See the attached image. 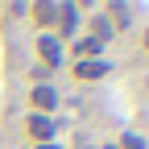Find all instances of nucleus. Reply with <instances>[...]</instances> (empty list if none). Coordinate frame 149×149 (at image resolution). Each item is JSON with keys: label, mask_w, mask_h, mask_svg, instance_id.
<instances>
[{"label": "nucleus", "mask_w": 149, "mask_h": 149, "mask_svg": "<svg viewBox=\"0 0 149 149\" xmlns=\"http://www.w3.org/2000/svg\"><path fill=\"white\" fill-rule=\"evenodd\" d=\"M145 83H149V79H145Z\"/></svg>", "instance_id": "nucleus-14"}, {"label": "nucleus", "mask_w": 149, "mask_h": 149, "mask_svg": "<svg viewBox=\"0 0 149 149\" xmlns=\"http://www.w3.org/2000/svg\"><path fill=\"white\" fill-rule=\"evenodd\" d=\"M74 149H95V145H74Z\"/></svg>", "instance_id": "nucleus-13"}, {"label": "nucleus", "mask_w": 149, "mask_h": 149, "mask_svg": "<svg viewBox=\"0 0 149 149\" xmlns=\"http://www.w3.org/2000/svg\"><path fill=\"white\" fill-rule=\"evenodd\" d=\"M141 46H145V54H149V25L141 29Z\"/></svg>", "instance_id": "nucleus-10"}, {"label": "nucleus", "mask_w": 149, "mask_h": 149, "mask_svg": "<svg viewBox=\"0 0 149 149\" xmlns=\"http://www.w3.org/2000/svg\"><path fill=\"white\" fill-rule=\"evenodd\" d=\"M100 149H116V141H108V145H100Z\"/></svg>", "instance_id": "nucleus-12"}, {"label": "nucleus", "mask_w": 149, "mask_h": 149, "mask_svg": "<svg viewBox=\"0 0 149 149\" xmlns=\"http://www.w3.org/2000/svg\"><path fill=\"white\" fill-rule=\"evenodd\" d=\"M87 37H91V42H100L104 50H108V42H112V37H116V29H112V21L104 17V8H95V13H91V21H87Z\"/></svg>", "instance_id": "nucleus-8"}, {"label": "nucleus", "mask_w": 149, "mask_h": 149, "mask_svg": "<svg viewBox=\"0 0 149 149\" xmlns=\"http://www.w3.org/2000/svg\"><path fill=\"white\" fill-rule=\"evenodd\" d=\"M66 58H74V62H87V58H104V46H100V42H91L87 33H79L74 42H66Z\"/></svg>", "instance_id": "nucleus-7"}, {"label": "nucleus", "mask_w": 149, "mask_h": 149, "mask_svg": "<svg viewBox=\"0 0 149 149\" xmlns=\"http://www.w3.org/2000/svg\"><path fill=\"white\" fill-rule=\"evenodd\" d=\"M33 54H37V66L62 70V62H66V42H58V33H37Z\"/></svg>", "instance_id": "nucleus-2"}, {"label": "nucleus", "mask_w": 149, "mask_h": 149, "mask_svg": "<svg viewBox=\"0 0 149 149\" xmlns=\"http://www.w3.org/2000/svg\"><path fill=\"white\" fill-rule=\"evenodd\" d=\"M25 100H29V112H37V116H58V108H62V91L54 87V83H29Z\"/></svg>", "instance_id": "nucleus-1"}, {"label": "nucleus", "mask_w": 149, "mask_h": 149, "mask_svg": "<svg viewBox=\"0 0 149 149\" xmlns=\"http://www.w3.org/2000/svg\"><path fill=\"white\" fill-rule=\"evenodd\" d=\"M104 17L112 21L116 33H124V29L137 25V4H120V0H112V4H104Z\"/></svg>", "instance_id": "nucleus-6"}, {"label": "nucleus", "mask_w": 149, "mask_h": 149, "mask_svg": "<svg viewBox=\"0 0 149 149\" xmlns=\"http://www.w3.org/2000/svg\"><path fill=\"white\" fill-rule=\"evenodd\" d=\"M33 149H66V145H58V141H50V145H33Z\"/></svg>", "instance_id": "nucleus-11"}, {"label": "nucleus", "mask_w": 149, "mask_h": 149, "mask_svg": "<svg viewBox=\"0 0 149 149\" xmlns=\"http://www.w3.org/2000/svg\"><path fill=\"white\" fill-rule=\"evenodd\" d=\"M58 133H62V120H58V116H37V112L25 116V137H29V145H50V141H58Z\"/></svg>", "instance_id": "nucleus-3"}, {"label": "nucleus", "mask_w": 149, "mask_h": 149, "mask_svg": "<svg viewBox=\"0 0 149 149\" xmlns=\"http://www.w3.org/2000/svg\"><path fill=\"white\" fill-rule=\"evenodd\" d=\"M70 74L79 83H100V79H108L112 74V62L108 58H87V62H70Z\"/></svg>", "instance_id": "nucleus-5"}, {"label": "nucleus", "mask_w": 149, "mask_h": 149, "mask_svg": "<svg viewBox=\"0 0 149 149\" xmlns=\"http://www.w3.org/2000/svg\"><path fill=\"white\" fill-rule=\"evenodd\" d=\"M83 29V8L79 4H70V0H58V42H74Z\"/></svg>", "instance_id": "nucleus-4"}, {"label": "nucleus", "mask_w": 149, "mask_h": 149, "mask_svg": "<svg viewBox=\"0 0 149 149\" xmlns=\"http://www.w3.org/2000/svg\"><path fill=\"white\" fill-rule=\"evenodd\" d=\"M116 149H149V141H145V137L137 133V128H128V133H120Z\"/></svg>", "instance_id": "nucleus-9"}]
</instances>
